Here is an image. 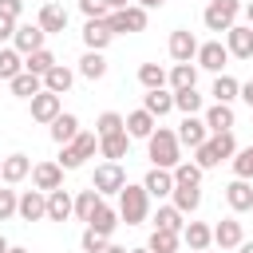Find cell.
I'll return each instance as SVG.
<instances>
[{
	"label": "cell",
	"mask_w": 253,
	"mask_h": 253,
	"mask_svg": "<svg viewBox=\"0 0 253 253\" xmlns=\"http://www.w3.org/2000/svg\"><path fill=\"white\" fill-rule=\"evenodd\" d=\"M146 154H150L154 166L174 170V166L182 162V142H178V134H174L170 126H154L150 138H146Z\"/></svg>",
	"instance_id": "6da1fadb"
},
{
	"label": "cell",
	"mask_w": 253,
	"mask_h": 253,
	"mask_svg": "<svg viewBox=\"0 0 253 253\" xmlns=\"http://www.w3.org/2000/svg\"><path fill=\"white\" fill-rule=\"evenodd\" d=\"M150 217V194L142 190V182L138 186H123L119 190V221H126V225H142Z\"/></svg>",
	"instance_id": "7a4b0ae2"
},
{
	"label": "cell",
	"mask_w": 253,
	"mask_h": 253,
	"mask_svg": "<svg viewBox=\"0 0 253 253\" xmlns=\"http://www.w3.org/2000/svg\"><path fill=\"white\" fill-rule=\"evenodd\" d=\"M99 150V134L95 130H79L71 142H63V154H59V166L63 170H79L91 154Z\"/></svg>",
	"instance_id": "3957f363"
},
{
	"label": "cell",
	"mask_w": 253,
	"mask_h": 253,
	"mask_svg": "<svg viewBox=\"0 0 253 253\" xmlns=\"http://www.w3.org/2000/svg\"><path fill=\"white\" fill-rule=\"evenodd\" d=\"M241 16V0H210L206 12H202V24L210 32H229Z\"/></svg>",
	"instance_id": "277c9868"
},
{
	"label": "cell",
	"mask_w": 253,
	"mask_h": 253,
	"mask_svg": "<svg viewBox=\"0 0 253 253\" xmlns=\"http://www.w3.org/2000/svg\"><path fill=\"white\" fill-rule=\"evenodd\" d=\"M103 20H107V28H111L115 36L146 32V8H138V4H126V8H119V12H107Z\"/></svg>",
	"instance_id": "5b68a950"
},
{
	"label": "cell",
	"mask_w": 253,
	"mask_h": 253,
	"mask_svg": "<svg viewBox=\"0 0 253 253\" xmlns=\"http://www.w3.org/2000/svg\"><path fill=\"white\" fill-rule=\"evenodd\" d=\"M194 63H198V71H213V75H221L225 63H229V47H225L221 40H206V43H198Z\"/></svg>",
	"instance_id": "8992f818"
},
{
	"label": "cell",
	"mask_w": 253,
	"mask_h": 253,
	"mask_svg": "<svg viewBox=\"0 0 253 253\" xmlns=\"http://www.w3.org/2000/svg\"><path fill=\"white\" fill-rule=\"evenodd\" d=\"M91 186L107 198V194H119L123 186H126V170L119 166V162H103V166H95V178H91Z\"/></svg>",
	"instance_id": "52a82bcc"
},
{
	"label": "cell",
	"mask_w": 253,
	"mask_h": 253,
	"mask_svg": "<svg viewBox=\"0 0 253 253\" xmlns=\"http://www.w3.org/2000/svg\"><path fill=\"white\" fill-rule=\"evenodd\" d=\"M43 40H47V32H43L40 24H16V32H12V47H16L20 55L40 51V47H43Z\"/></svg>",
	"instance_id": "ba28073f"
},
{
	"label": "cell",
	"mask_w": 253,
	"mask_h": 253,
	"mask_svg": "<svg viewBox=\"0 0 253 253\" xmlns=\"http://www.w3.org/2000/svg\"><path fill=\"white\" fill-rule=\"evenodd\" d=\"M225 47H229V59H253V28L233 24L225 32Z\"/></svg>",
	"instance_id": "9c48e42d"
},
{
	"label": "cell",
	"mask_w": 253,
	"mask_h": 253,
	"mask_svg": "<svg viewBox=\"0 0 253 253\" xmlns=\"http://www.w3.org/2000/svg\"><path fill=\"white\" fill-rule=\"evenodd\" d=\"M170 59L174 63H194V55H198V36L194 32H186V28H178V32H170Z\"/></svg>",
	"instance_id": "30bf717a"
},
{
	"label": "cell",
	"mask_w": 253,
	"mask_h": 253,
	"mask_svg": "<svg viewBox=\"0 0 253 253\" xmlns=\"http://www.w3.org/2000/svg\"><path fill=\"white\" fill-rule=\"evenodd\" d=\"M202 123H206L210 134H217V130H233V123H237L233 103H210V107L202 111Z\"/></svg>",
	"instance_id": "8fae6325"
},
{
	"label": "cell",
	"mask_w": 253,
	"mask_h": 253,
	"mask_svg": "<svg viewBox=\"0 0 253 253\" xmlns=\"http://www.w3.org/2000/svg\"><path fill=\"white\" fill-rule=\"evenodd\" d=\"M16 213L24 217V221H40V217H47V194L43 190H24L20 194V202H16Z\"/></svg>",
	"instance_id": "7c38bea8"
},
{
	"label": "cell",
	"mask_w": 253,
	"mask_h": 253,
	"mask_svg": "<svg viewBox=\"0 0 253 253\" xmlns=\"http://www.w3.org/2000/svg\"><path fill=\"white\" fill-rule=\"evenodd\" d=\"M174 134H178V142H182V146H190V150H194V146H202V142L210 138V130H206L202 115H186V119L178 123V130H174Z\"/></svg>",
	"instance_id": "4fadbf2b"
},
{
	"label": "cell",
	"mask_w": 253,
	"mask_h": 253,
	"mask_svg": "<svg viewBox=\"0 0 253 253\" xmlns=\"http://www.w3.org/2000/svg\"><path fill=\"white\" fill-rule=\"evenodd\" d=\"M32 186L43 190V194H47V190H59V186H63V166H59V162H36V166H32Z\"/></svg>",
	"instance_id": "5bb4252c"
},
{
	"label": "cell",
	"mask_w": 253,
	"mask_h": 253,
	"mask_svg": "<svg viewBox=\"0 0 253 253\" xmlns=\"http://www.w3.org/2000/svg\"><path fill=\"white\" fill-rule=\"evenodd\" d=\"M241 241H245V229H241L237 217H221V221L213 225V245H217V249H237Z\"/></svg>",
	"instance_id": "9a60e30c"
},
{
	"label": "cell",
	"mask_w": 253,
	"mask_h": 253,
	"mask_svg": "<svg viewBox=\"0 0 253 253\" xmlns=\"http://www.w3.org/2000/svg\"><path fill=\"white\" fill-rule=\"evenodd\" d=\"M225 202H229L233 213L253 210V182H249V178H233V182L225 186Z\"/></svg>",
	"instance_id": "2e32d148"
},
{
	"label": "cell",
	"mask_w": 253,
	"mask_h": 253,
	"mask_svg": "<svg viewBox=\"0 0 253 253\" xmlns=\"http://www.w3.org/2000/svg\"><path fill=\"white\" fill-rule=\"evenodd\" d=\"M28 174H32V158H28V154H8V158L0 162V182H4V186L24 182Z\"/></svg>",
	"instance_id": "e0dca14e"
},
{
	"label": "cell",
	"mask_w": 253,
	"mask_h": 253,
	"mask_svg": "<svg viewBox=\"0 0 253 253\" xmlns=\"http://www.w3.org/2000/svg\"><path fill=\"white\" fill-rule=\"evenodd\" d=\"M36 24H40L47 36H59V32H67V8L51 0V4H43V8H40V20H36Z\"/></svg>",
	"instance_id": "ac0fdd59"
},
{
	"label": "cell",
	"mask_w": 253,
	"mask_h": 253,
	"mask_svg": "<svg viewBox=\"0 0 253 253\" xmlns=\"http://www.w3.org/2000/svg\"><path fill=\"white\" fill-rule=\"evenodd\" d=\"M142 190H146L150 198H170V190H174V174L162 170V166H150L146 178H142Z\"/></svg>",
	"instance_id": "d6986e66"
},
{
	"label": "cell",
	"mask_w": 253,
	"mask_h": 253,
	"mask_svg": "<svg viewBox=\"0 0 253 253\" xmlns=\"http://www.w3.org/2000/svg\"><path fill=\"white\" fill-rule=\"evenodd\" d=\"M111 40H115V32L107 28V20H87V24H83V43H87V51H103Z\"/></svg>",
	"instance_id": "ffe728a7"
},
{
	"label": "cell",
	"mask_w": 253,
	"mask_h": 253,
	"mask_svg": "<svg viewBox=\"0 0 253 253\" xmlns=\"http://www.w3.org/2000/svg\"><path fill=\"white\" fill-rule=\"evenodd\" d=\"M71 83H75V71L63 67V63H55V67L43 71V91H51V95H67Z\"/></svg>",
	"instance_id": "44dd1931"
},
{
	"label": "cell",
	"mask_w": 253,
	"mask_h": 253,
	"mask_svg": "<svg viewBox=\"0 0 253 253\" xmlns=\"http://www.w3.org/2000/svg\"><path fill=\"white\" fill-rule=\"evenodd\" d=\"M154 126H158V119H154L150 111H142V107H138V111H130V115L123 119V130H126L130 138H150V130H154Z\"/></svg>",
	"instance_id": "7402d4cb"
},
{
	"label": "cell",
	"mask_w": 253,
	"mask_h": 253,
	"mask_svg": "<svg viewBox=\"0 0 253 253\" xmlns=\"http://www.w3.org/2000/svg\"><path fill=\"white\" fill-rule=\"evenodd\" d=\"M126 150H130V134H126V130H115V134H103V138H99V154H103L107 162L126 158Z\"/></svg>",
	"instance_id": "603a6c76"
},
{
	"label": "cell",
	"mask_w": 253,
	"mask_h": 253,
	"mask_svg": "<svg viewBox=\"0 0 253 253\" xmlns=\"http://www.w3.org/2000/svg\"><path fill=\"white\" fill-rule=\"evenodd\" d=\"M75 210V198L59 186V190H47V221H67Z\"/></svg>",
	"instance_id": "cb8c5ba5"
},
{
	"label": "cell",
	"mask_w": 253,
	"mask_h": 253,
	"mask_svg": "<svg viewBox=\"0 0 253 253\" xmlns=\"http://www.w3.org/2000/svg\"><path fill=\"white\" fill-rule=\"evenodd\" d=\"M182 241L190 245V253L210 249V245H213V229H210L206 221H186V225H182Z\"/></svg>",
	"instance_id": "d4e9b609"
},
{
	"label": "cell",
	"mask_w": 253,
	"mask_h": 253,
	"mask_svg": "<svg viewBox=\"0 0 253 253\" xmlns=\"http://www.w3.org/2000/svg\"><path fill=\"white\" fill-rule=\"evenodd\" d=\"M142 111H150L154 119L170 115V111H174V91H166V87H154V91H146V95H142Z\"/></svg>",
	"instance_id": "484cf974"
},
{
	"label": "cell",
	"mask_w": 253,
	"mask_h": 253,
	"mask_svg": "<svg viewBox=\"0 0 253 253\" xmlns=\"http://www.w3.org/2000/svg\"><path fill=\"white\" fill-rule=\"evenodd\" d=\"M59 111H63V107H59V95H51V91L32 95V119H36V123H51Z\"/></svg>",
	"instance_id": "4316f807"
},
{
	"label": "cell",
	"mask_w": 253,
	"mask_h": 253,
	"mask_svg": "<svg viewBox=\"0 0 253 253\" xmlns=\"http://www.w3.org/2000/svg\"><path fill=\"white\" fill-rule=\"evenodd\" d=\"M47 126H51V142H59V146H63V142H71V138L79 134V119H75L71 111H59Z\"/></svg>",
	"instance_id": "83f0119b"
},
{
	"label": "cell",
	"mask_w": 253,
	"mask_h": 253,
	"mask_svg": "<svg viewBox=\"0 0 253 253\" xmlns=\"http://www.w3.org/2000/svg\"><path fill=\"white\" fill-rule=\"evenodd\" d=\"M166 83H170V91L198 87V63H174V67L166 71Z\"/></svg>",
	"instance_id": "f1b7e54d"
},
{
	"label": "cell",
	"mask_w": 253,
	"mask_h": 253,
	"mask_svg": "<svg viewBox=\"0 0 253 253\" xmlns=\"http://www.w3.org/2000/svg\"><path fill=\"white\" fill-rule=\"evenodd\" d=\"M8 87H12V95H20V99H32V95H40V91H43V75L20 71V75H12V79H8Z\"/></svg>",
	"instance_id": "f546056e"
},
{
	"label": "cell",
	"mask_w": 253,
	"mask_h": 253,
	"mask_svg": "<svg viewBox=\"0 0 253 253\" xmlns=\"http://www.w3.org/2000/svg\"><path fill=\"white\" fill-rule=\"evenodd\" d=\"M99 206H103V194H99L95 186H87V190L75 194V210H71V213H75L79 221H91V213H95Z\"/></svg>",
	"instance_id": "4dcf8cb0"
},
{
	"label": "cell",
	"mask_w": 253,
	"mask_h": 253,
	"mask_svg": "<svg viewBox=\"0 0 253 253\" xmlns=\"http://www.w3.org/2000/svg\"><path fill=\"white\" fill-rule=\"evenodd\" d=\"M174 111H182V115H202V111H206V99L198 95V87H182V91H174Z\"/></svg>",
	"instance_id": "1f68e13d"
},
{
	"label": "cell",
	"mask_w": 253,
	"mask_h": 253,
	"mask_svg": "<svg viewBox=\"0 0 253 253\" xmlns=\"http://www.w3.org/2000/svg\"><path fill=\"white\" fill-rule=\"evenodd\" d=\"M87 225H91L95 233H103V237H111V233L119 229V210H111V206L103 202V206H99V210L91 213V221H87Z\"/></svg>",
	"instance_id": "d6a6232c"
},
{
	"label": "cell",
	"mask_w": 253,
	"mask_h": 253,
	"mask_svg": "<svg viewBox=\"0 0 253 253\" xmlns=\"http://www.w3.org/2000/svg\"><path fill=\"white\" fill-rule=\"evenodd\" d=\"M178 241H182V233H174V229H158V225H154L146 249H150V253H178Z\"/></svg>",
	"instance_id": "836d02e7"
},
{
	"label": "cell",
	"mask_w": 253,
	"mask_h": 253,
	"mask_svg": "<svg viewBox=\"0 0 253 253\" xmlns=\"http://www.w3.org/2000/svg\"><path fill=\"white\" fill-rule=\"evenodd\" d=\"M170 174H174V186H202V174H206V170H202L194 158H190V162L182 158V162H178Z\"/></svg>",
	"instance_id": "e575fe53"
},
{
	"label": "cell",
	"mask_w": 253,
	"mask_h": 253,
	"mask_svg": "<svg viewBox=\"0 0 253 253\" xmlns=\"http://www.w3.org/2000/svg\"><path fill=\"white\" fill-rule=\"evenodd\" d=\"M170 198H174V206H178L182 213H194V210L202 206V190H198V186H174Z\"/></svg>",
	"instance_id": "d590c367"
},
{
	"label": "cell",
	"mask_w": 253,
	"mask_h": 253,
	"mask_svg": "<svg viewBox=\"0 0 253 253\" xmlns=\"http://www.w3.org/2000/svg\"><path fill=\"white\" fill-rule=\"evenodd\" d=\"M79 75L91 79V83L103 79V75H107V59H103V51H87V55L79 59Z\"/></svg>",
	"instance_id": "8d00e7d4"
},
{
	"label": "cell",
	"mask_w": 253,
	"mask_h": 253,
	"mask_svg": "<svg viewBox=\"0 0 253 253\" xmlns=\"http://www.w3.org/2000/svg\"><path fill=\"white\" fill-rule=\"evenodd\" d=\"M237 87H241V83H237L233 75H225V71H221V75L213 79L210 95H213V103H233V99H237Z\"/></svg>",
	"instance_id": "74e56055"
},
{
	"label": "cell",
	"mask_w": 253,
	"mask_h": 253,
	"mask_svg": "<svg viewBox=\"0 0 253 253\" xmlns=\"http://www.w3.org/2000/svg\"><path fill=\"white\" fill-rule=\"evenodd\" d=\"M182 217H186V213H182V210L170 202V206H158V213H154V225H158V229H174V233H182V225H186Z\"/></svg>",
	"instance_id": "f35d334b"
},
{
	"label": "cell",
	"mask_w": 253,
	"mask_h": 253,
	"mask_svg": "<svg viewBox=\"0 0 253 253\" xmlns=\"http://www.w3.org/2000/svg\"><path fill=\"white\" fill-rule=\"evenodd\" d=\"M24 71V55L16 51V47H0V79L8 83L12 75H20Z\"/></svg>",
	"instance_id": "ab89813d"
},
{
	"label": "cell",
	"mask_w": 253,
	"mask_h": 253,
	"mask_svg": "<svg viewBox=\"0 0 253 253\" xmlns=\"http://www.w3.org/2000/svg\"><path fill=\"white\" fill-rule=\"evenodd\" d=\"M47 67H55V55H51L47 47H40V51L24 55V71H32V75H43Z\"/></svg>",
	"instance_id": "60d3db41"
},
{
	"label": "cell",
	"mask_w": 253,
	"mask_h": 253,
	"mask_svg": "<svg viewBox=\"0 0 253 253\" xmlns=\"http://www.w3.org/2000/svg\"><path fill=\"white\" fill-rule=\"evenodd\" d=\"M229 162H233V178H253V146H237Z\"/></svg>",
	"instance_id": "b9f144b4"
},
{
	"label": "cell",
	"mask_w": 253,
	"mask_h": 253,
	"mask_svg": "<svg viewBox=\"0 0 253 253\" xmlns=\"http://www.w3.org/2000/svg\"><path fill=\"white\" fill-rule=\"evenodd\" d=\"M138 83H142L146 91H154V87H166V71H162L158 63H142V67H138Z\"/></svg>",
	"instance_id": "7bdbcfd3"
},
{
	"label": "cell",
	"mask_w": 253,
	"mask_h": 253,
	"mask_svg": "<svg viewBox=\"0 0 253 253\" xmlns=\"http://www.w3.org/2000/svg\"><path fill=\"white\" fill-rule=\"evenodd\" d=\"M115 130H123V115H119V111H103V115L95 119V134L103 138V134H115Z\"/></svg>",
	"instance_id": "ee69618b"
},
{
	"label": "cell",
	"mask_w": 253,
	"mask_h": 253,
	"mask_svg": "<svg viewBox=\"0 0 253 253\" xmlns=\"http://www.w3.org/2000/svg\"><path fill=\"white\" fill-rule=\"evenodd\" d=\"M107 241H111V237H103V233H95V229L87 225V229H83V237H79V249H83V253H103V249H107Z\"/></svg>",
	"instance_id": "f6af8a7d"
},
{
	"label": "cell",
	"mask_w": 253,
	"mask_h": 253,
	"mask_svg": "<svg viewBox=\"0 0 253 253\" xmlns=\"http://www.w3.org/2000/svg\"><path fill=\"white\" fill-rule=\"evenodd\" d=\"M16 202H20V194L16 190H0V221H8V217H16Z\"/></svg>",
	"instance_id": "bcb514c9"
},
{
	"label": "cell",
	"mask_w": 253,
	"mask_h": 253,
	"mask_svg": "<svg viewBox=\"0 0 253 253\" xmlns=\"http://www.w3.org/2000/svg\"><path fill=\"white\" fill-rule=\"evenodd\" d=\"M79 12H83L87 20H103V16H107V4H103V0H79Z\"/></svg>",
	"instance_id": "7dc6e473"
},
{
	"label": "cell",
	"mask_w": 253,
	"mask_h": 253,
	"mask_svg": "<svg viewBox=\"0 0 253 253\" xmlns=\"http://www.w3.org/2000/svg\"><path fill=\"white\" fill-rule=\"evenodd\" d=\"M0 12H4V16H12V20H20V12H24V0H0Z\"/></svg>",
	"instance_id": "c3c4849f"
},
{
	"label": "cell",
	"mask_w": 253,
	"mask_h": 253,
	"mask_svg": "<svg viewBox=\"0 0 253 253\" xmlns=\"http://www.w3.org/2000/svg\"><path fill=\"white\" fill-rule=\"evenodd\" d=\"M12 32H16V20L0 12V43H4V40H12Z\"/></svg>",
	"instance_id": "681fc988"
},
{
	"label": "cell",
	"mask_w": 253,
	"mask_h": 253,
	"mask_svg": "<svg viewBox=\"0 0 253 253\" xmlns=\"http://www.w3.org/2000/svg\"><path fill=\"white\" fill-rule=\"evenodd\" d=\"M237 99H241V103H249V107H253V79H249V83H241V87H237Z\"/></svg>",
	"instance_id": "f907efd6"
},
{
	"label": "cell",
	"mask_w": 253,
	"mask_h": 253,
	"mask_svg": "<svg viewBox=\"0 0 253 253\" xmlns=\"http://www.w3.org/2000/svg\"><path fill=\"white\" fill-rule=\"evenodd\" d=\"M103 4H107V12H119V8H126L130 0H103Z\"/></svg>",
	"instance_id": "816d5d0a"
},
{
	"label": "cell",
	"mask_w": 253,
	"mask_h": 253,
	"mask_svg": "<svg viewBox=\"0 0 253 253\" xmlns=\"http://www.w3.org/2000/svg\"><path fill=\"white\" fill-rule=\"evenodd\" d=\"M241 12H245V24L253 28V0H249V4H241Z\"/></svg>",
	"instance_id": "f5cc1de1"
},
{
	"label": "cell",
	"mask_w": 253,
	"mask_h": 253,
	"mask_svg": "<svg viewBox=\"0 0 253 253\" xmlns=\"http://www.w3.org/2000/svg\"><path fill=\"white\" fill-rule=\"evenodd\" d=\"M162 4H166V0H138V8H146V12H150V8H162Z\"/></svg>",
	"instance_id": "db71d44e"
},
{
	"label": "cell",
	"mask_w": 253,
	"mask_h": 253,
	"mask_svg": "<svg viewBox=\"0 0 253 253\" xmlns=\"http://www.w3.org/2000/svg\"><path fill=\"white\" fill-rule=\"evenodd\" d=\"M103 253H130V249H123V245H115V241H107V249Z\"/></svg>",
	"instance_id": "11a10c76"
},
{
	"label": "cell",
	"mask_w": 253,
	"mask_h": 253,
	"mask_svg": "<svg viewBox=\"0 0 253 253\" xmlns=\"http://www.w3.org/2000/svg\"><path fill=\"white\" fill-rule=\"evenodd\" d=\"M8 253H32V249H24V245H8Z\"/></svg>",
	"instance_id": "9f6ffc18"
},
{
	"label": "cell",
	"mask_w": 253,
	"mask_h": 253,
	"mask_svg": "<svg viewBox=\"0 0 253 253\" xmlns=\"http://www.w3.org/2000/svg\"><path fill=\"white\" fill-rule=\"evenodd\" d=\"M237 249H241V253H253V241H241Z\"/></svg>",
	"instance_id": "6f0895ef"
},
{
	"label": "cell",
	"mask_w": 253,
	"mask_h": 253,
	"mask_svg": "<svg viewBox=\"0 0 253 253\" xmlns=\"http://www.w3.org/2000/svg\"><path fill=\"white\" fill-rule=\"evenodd\" d=\"M0 253H8V237L4 233H0Z\"/></svg>",
	"instance_id": "680465c9"
},
{
	"label": "cell",
	"mask_w": 253,
	"mask_h": 253,
	"mask_svg": "<svg viewBox=\"0 0 253 253\" xmlns=\"http://www.w3.org/2000/svg\"><path fill=\"white\" fill-rule=\"evenodd\" d=\"M130 253H150V249H130Z\"/></svg>",
	"instance_id": "91938a15"
},
{
	"label": "cell",
	"mask_w": 253,
	"mask_h": 253,
	"mask_svg": "<svg viewBox=\"0 0 253 253\" xmlns=\"http://www.w3.org/2000/svg\"><path fill=\"white\" fill-rule=\"evenodd\" d=\"M198 253H210V249H198Z\"/></svg>",
	"instance_id": "94428289"
}]
</instances>
